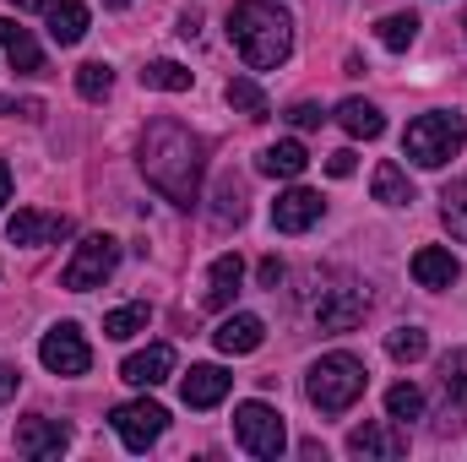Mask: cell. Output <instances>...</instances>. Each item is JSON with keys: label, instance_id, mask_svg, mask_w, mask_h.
Wrapping results in <instances>:
<instances>
[{"label": "cell", "instance_id": "6da1fadb", "mask_svg": "<svg viewBox=\"0 0 467 462\" xmlns=\"http://www.w3.org/2000/svg\"><path fill=\"white\" fill-rule=\"evenodd\" d=\"M136 158H141L147 185H152L163 202H174V207H196V202H202L207 142H202L191 125H180V120H152V125L141 131Z\"/></svg>", "mask_w": 467, "mask_h": 462}, {"label": "cell", "instance_id": "7a4b0ae2", "mask_svg": "<svg viewBox=\"0 0 467 462\" xmlns=\"http://www.w3.org/2000/svg\"><path fill=\"white\" fill-rule=\"evenodd\" d=\"M229 44L250 71H272L294 49V16L277 0H239L229 11Z\"/></svg>", "mask_w": 467, "mask_h": 462}, {"label": "cell", "instance_id": "3957f363", "mask_svg": "<svg viewBox=\"0 0 467 462\" xmlns=\"http://www.w3.org/2000/svg\"><path fill=\"white\" fill-rule=\"evenodd\" d=\"M364 386H369V370H364V359L358 353H321L316 364H310V375H305V397L321 408V414H348L353 403L364 397Z\"/></svg>", "mask_w": 467, "mask_h": 462}, {"label": "cell", "instance_id": "277c9868", "mask_svg": "<svg viewBox=\"0 0 467 462\" xmlns=\"http://www.w3.org/2000/svg\"><path fill=\"white\" fill-rule=\"evenodd\" d=\"M462 147H467V115H457V110H430V115L408 120V131H402V152L419 169H441Z\"/></svg>", "mask_w": 467, "mask_h": 462}, {"label": "cell", "instance_id": "5b68a950", "mask_svg": "<svg viewBox=\"0 0 467 462\" xmlns=\"http://www.w3.org/2000/svg\"><path fill=\"white\" fill-rule=\"evenodd\" d=\"M115 267H119V239L115 234H88V239L71 250V261H66V272H60V289L88 294V289H99Z\"/></svg>", "mask_w": 467, "mask_h": 462}, {"label": "cell", "instance_id": "8992f818", "mask_svg": "<svg viewBox=\"0 0 467 462\" xmlns=\"http://www.w3.org/2000/svg\"><path fill=\"white\" fill-rule=\"evenodd\" d=\"M234 436L250 457H283L288 446V430H283V414L266 408V403H239L234 408Z\"/></svg>", "mask_w": 467, "mask_h": 462}, {"label": "cell", "instance_id": "52a82bcc", "mask_svg": "<svg viewBox=\"0 0 467 462\" xmlns=\"http://www.w3.org/2000/svg\"><path fill=\"white\" fill-rule=\"evenodd\" d=\"M38 359H44L49 375H88V370H93V348H88V338H82L77 321L49 327L44 343H38Z\"/></svg>", "mask_w": 467, "mask_h": 462}, {"label": "cell", "instance_id": "ba28073f", "mask_svg": "<svg viewBox=\"0 0 467 462\" xmlns=\"http://www.w3.org/2000/svg\"><path fill=\"white\" fill-rule=\"evenodd\" d=\"M109 425H115V436L130 446V452H147V446L169 430V414H163L158 403L141 397V403H119L115 414H109Z\"/></svg>", "mask_w": 467, "mask_h": 462}, {"label": "cell", "instance_id": "9c48e42d", "mask_svg": "<svg viewBox=\"0 0 467 462\" xmlns=\"http://www.w3.org/2000/svg\"><path fill=\"white\" fill-rule=\"evenodd\" d=\"M441 392H446V419L435 425L441 436H457L467 419V348H451L446 359H441Z\"/></svg>", "mask_w": 467, "mask_h": 462}, {"label": "cell", "instance_id": "30bf717a", "mask_svg": "<svg viewBox=\"0 0 467 462\" xmlns=\"http://www.w3.org/2000/svg\"><path fill=\"white\" fill-rule=\"evenodd\" d=\"M321 213H327V202H321L316 191H305V185H294V191H283V196L272 202L277 234H305L310 224H321Z\"/></svg>", "mask_w": 467, "mask_h": 462}, {"label": "cell", "instance_id": "8fae6325", "mask_svg": "<svg viewBox=\"0 0 467 462\" xmlns=\"http://www.w3.org/2000/svg\"><path fill=\"white\" fill-rule=\"evenodd\" d=\"M66 446H71V430H66L60 419L33 414V419L16 425V452H22V457H60Z\"/></svg>", "mask_w": 467, "mask_h": 462}, {"label": "cell", "instance_id": "7c38bea8", "mask_svg": "<svg viewBox=\"0 0 467 462\" xmlns=\"http://www.w3.org/2000/svg\"><path fill=\"white\" fill-rule=\"evenodd\" d=\"M71 234V218L66 213H38V207H22L11 224H5V239L11 245H55Z\"/></svg>", "mask_w": 467, "mask_h": 462}, {"label": "cell", "instance_id": "4fadbf2b", "mask_svg": "<svg viewBox=\"0 0 467 462\" xmlns=\"http://www.w3.org/2000/svg\"><path fill=\"white\" fill-rule=\"evenodd\" d=\"M348 452L353 457H402L408 452V436L397 430V419L391 425H380V419H369V425H353L348 430Z\"/></svg>", "mask_w": 467, "mask_h": 462}, {"label": "cell", "instance_id": "5bb4252c", "mask_svg": "<svg viewBox=\"0 0 467 462\" xmlns=\"http://www.w3.org/2000/svg\"><path fill=\"white\" fill-rule=\"evenodd\" d=\"M234 375L223 364H191V375L180 381V397H185V408H218L223 397H229Z\"/></svg>", "mask_w": 467, "mask_h": 462}, {"label": "cell", "instance_id": "9a60e30c", "mask_svg": "<svg viewBox=\"0 0 467 462\" xmlns=\"http://www.w3.org/2000/svg\"><path fill=\"white\" fill-rule=\"evenodd\" d=\"M364 310H369L364 289H332V294L316 305V321H321V332H353V327L364 321Z\"/></svg>", "mask_w": 467, "mask_h": 462}, {"label": "cell", "instance_id": "2e32d148", "mask_svg": "<svg viewBox=\"0 0 467 462\" xmlns=\"http://www.w3.org/2000/svg\"><path fill=\"white\" fill-rule=\"evenodd\" d=\"M0 49L11 60V71H22V77H38L44 71V49H38V38L16 16H0Z\"/></svg>", "mask_w": 467, "mask_h": 462}, {"label": "cell", "instance_id": "e0dca14e", "mask_svg": "<svg viewBox=\"0 0 467 462\" xmlns=\"http://www.w3.org/2000/svg\"><path fill=\"white\" fill-rule=\"evenodd\" d=\"M457 278H462V261H457L446 245L413 250V283H419V289H451Z\"/></svg>", "mask_w": 467, "mask_h": 462}, {"label": "cell", "instance_id": "ac0fdd59", "mask_svg": "<svg viewBox=\"0 0 467 462\" xmlns=\"http://www.w3.org/2000/svg\"><path fill=\"white\" fill-rule=\"evenodd\" d=\"M169 375H174V348L169 343L141 348V353H130V359L119 364V381H130V386H158V381H169Z\"/></svg>", "mask_w": 467, "mask_h": 462}, {"label": "cell", "instance_id": "d6986e66", "mask_svg": "<svg viewBox=\"0 0 467 462\" xmlns=\"http://www.w3.org/2000/svg\"><path fill=\"white\" fill-rule=\"evenodd\" d=\"M213 343L223 348V353H255V348L266 343V321L250 316V310H239V316H229V321L213 332Z\"/></svg>", "mask_w": 467, "mask_h": 462}, {"label": "cell", "instance_id": "ffe728a7", "mask_svg": "<svg viewBox=\"0 0 467 462\" xmlns=\"http://www.w3.org/2000/svg\"><path fill=\"white\" fill-rule=\"evenodd\" d=\"M239 283H244V261H239V250L218 256L213 272H207V310H229L234 294H239Z\"/></svg>", "mask_w": 467, "mask_h": 462}, {"label": "cell", "instance_id": "44dd1931", "mask_svg": "<svg viewBox=\"0 0 467 462\" xmlns=\"http://www.w3.org/2000/svg\"><path fill=\"white\" fill-rule=\"evenodd\" d=\"M261 174H272V180H299L305 169H310V152H305V142H272V147H261Z\"/></svg>", "mask_w": 467, "mask_h": 462}, {"label": "cell", "instance_id": "7402d4cb", "mask_svg": "<svg viewBox=\"0 0 467 462\" xmlns=\"http://www.w3.org/2000/svg\"><path fill=\"white\" fill-rule=\"evenodd\" d=\"M49 38H55L60 49L82 44V38H88V5H82V0H55V5H49Z\"/></svg>", "mask_w": 467, "mask_h": 462}, {"label": "cell", "instance_id": "603a6c76", "mask_svg": "<svg viewBox=\"0 0 467 462\" xmlns=\"http://www.w3.org/2000/svg\"><path fill=\"white\" fill-rule=\"evenodd\" d=\"M337 125H343L348 136H364V142H375V136L386 131V120H380V110H375L369 99H343V104H337Z\"/></svg>", "mask_w": 467, "mask_h": 462}, {"label": "cell", "instance_id": "cb8c5ba5", "mask_svg": "<svg viewBox=\"0 0 467 462\" xmlns=\"http://www.w3.org/2000/svg\"><path fill=\"white\" fill-rule=\"evenodd\" d=\"M244 213H250V191H244V180H239V174H223V180H218L213 218H218V224H244Z\"/></svg>", "mask_w": 467, "mask_h": 462}, {"label": "cell", "instance_id": "d4e9b609", "mask_svg": "<svg viewBox=\"0 0 467 462\" xmlns=\"http://www.w3.org/2000/svg\"><path fill=\"white\" fill-rule=\"evenodd\" d=\"M375 38H380L391 55H402V49L419 38V11H391V16H380V22H375Z\"/></svg>", "mask_w": 467, "mask_h": 462}, {"label": "cell", "instance_id": "484cf974", "mask_svg": "<svg viewBox=\"0 0 467 462\" xmlns=\"http://www.w3.org/2000/svg\"><path fill=\"white\" fill-rule=\"evenodd\" d=\"M141 88H152V93H191V71L180 60H152V66H141Z\"/></svg>", "mask_w": 467, "mask_h": 462}, {"label": "cell", "instance_id": "4316f807", "mask_svg": "<svg viewBox=\"0 0 467 462\" xmlns=\"http://www.w3.org/2000/svg\"><path fill=\"white\" fill-rule=\"evenodd\" d=\"M369 185H375V202H386V207H408V202H413V180H408L397 163H380Z\"/></svg>", "mask_w": 467, "mask_h": 462}, {"label": "cell", "instance_id": "83f0119b", "mask_svg": "<svg viewBox=\"0 0 467 462\" xmlns=\"http://www.w3.org/2000/svg\"><path fill=\"white\" fill-rule=\"evenodd\" d=\"M223 99H229V110H234V115H244V120H266V115H272V104H266V93H261V88H255L250 77H234V82H229V93H223Z\"/></svg>", "mask_w": 467, "mask_h": 462}, {"label": "cell", "instance_id": "f1b7e54d", "mask_svg": "<svg viewBox=\"0 0 467 462\" xmlns=\"http://www.w3.org/2000/svg\"><path fill=\"white\" fill-rule=\"evenodd\" d=\"M441 224H446L451 239H462L467 245V180H457V185L441 191Z\"/></svg>", "mask_w": 467, "mask_h": 462}, {"label": "cell", "instance_id": "f546056e", "mask_svg": "<svg viewBox=\"0 0 467 462\" xmlns=\"http://www.w3.org/2000/svg\"><path fill=\"white\" fill-rule=\"evenodd\" d=\"M147 321H152V310H147V305H119V310H109V316H104V338L125 343V338L147 332Z\"/></svg>", "mask_w": 467, "mask_h": 462}, {"label": "cell", "instance_id": "4dcf8cb0", "mask_svg": "<svg viewBox=\"0 0 467 462\" xmlns=\"http://www.w3.org/2000/svg\"><path fill=\"white\" fill-rule=\"evenodd\" d=\"M109 88H115V71H109L104 60H88V66H77V93H82L88 104H104V99H109Z\"/></svg>", "mask_w": 467, "mask_h": 462}, {"label": "cell", "instance_id": "1f68e13d", "mask_svg": "<svg viewBox=\"0 0 467 462\" xmlns=\"http://www.w3.org/2000/svg\"><path fill=\"white\" fill-rule=\"evenodd\" d=\"M386 414H391L397 425H408V419H424V392H419L413 381H397V386L386 392Z\"/></svg>", "mask_w": 467, "mask_h": 462}, {"label": "cell", "instance_id": "d6a6232c", "mask_svg": "<svg viewBox=\"0 0 467 462\" xmlns=\"http://www.w3.org/2000/svg\"><path fill=\"white\" fill-rule=\"evenodd\" d=\"M386 353H391L397 364H413V359L430 353V332H424V327H397V332L386 338Z\"/></svg>", "mask_w": 467, "mask_h": 462}, {"label": "cell", "instance_id": "836d02e7", "mask_svg": "<svg viewBox=\"0 0 467 462\" xmlns=\"http://www.w3.org/2000/svg\"><path fill=\"white\" fill-rule=\"evenodd\" d=\"M283 120H288V125H299V131H316V125L327 120V110H321V104H310V99H299V104H288V110H283Z\"/></svg>", "mask_w": 467, "mask_h": 462}, {"label": "cell", "instance_id": "e575fe53", "mask_svg": "<svg viewBox=\"0 0 467 462\" xmlns=\"http://www.w3.org/2000/svg\"><path fill=\"white\" fill-rule=\"evenodd\" d=\"M0 115H11V120H38V115H44V104H38V99H0Z\"/></svg>", "mask_w": 467, "mask_h": 462}, {"label": "cell", "instance_id": "d590c367", "mask_svg": "<svg viewBox=\"0 0 467 462\" xmlns=\"http://www.w3.org/2000/svg\"><path fill=\"white\" fill-rule=\"evenodd\" d=\"M353 169H358V158H353L348 147H343V152H332V158H327V174H332V180H348Z\"/></svg>", "mask_w": 467, "mask_h": 462}, {"label": "cell", "instance_id": "8d00e7d4", "mask_svg": "<svg viewBox=\"0 0 467 462\" xmlns=\"http://www.w3.org/2000/svg\"><path fill=\"white\" fill-rule=\"evenodd\" d=\"M255 278H261V289H277V283H283V261H277V256H266V261L255 267Z\"/></svg>", "mask_w": 467, "mask_h": 462}, {"label": "cell", "instance_id": "74e56055", "mask_svg": "<svg viewBox=\"0 0 467 462\" xmlns=\"http://www.w3.org/2000/svg\"><path fill=\"white\" fill-rule=\"evenodd\" d=\"M16 386H22V370L16 364H0V397H11Z\"/></svg>", "mask_w": 467, "mask_h": 462}, {"label": "cell", "instance_id": "f35d334b", "mask_svg": "<svg viewBox=\"0 0 467 462\" xmlns=\"http://www.w3.org/2000/svg\"><path fill=\"white\" fill-rule=\"evenodd\" d=\"M11 5H16V11H49L55 0H11Z\"/></svg>", "mask_w": 467, "mask_h": 462}, {"label": "cell", "instance_id": "ab89813d", "mask_svg": "<svg viewBox=\"0 0 467 462\" xmlns=\"http://www.w3.org/2000/svg\"><path fill=\"white\" fill-rule=\"evenodd\" d=\"M5 202H11V169L0 163V207H5Z\"/></svg>", "mask_w": 467, "mask_h": 462}, {"label": "cell", "instance_id": "60d3db41", "mask_svg": "<svg viewBox=\"0 0 467 462\" xmlns=\"http://www.w3.org/2000/svg\"><path fill=\"white\" fill-rule=\"evenodd\" d=\"M104 5H109V11H119V5H130V0H104Z\"/></svg>", "mask_w": 467, "mask_h": 462}, {"label": "cell", "instance_id": "b9f144b4", "mask_svg": "<svg viewBox=\"0 0 467 462\" xmlns=\"http://www.w3.org/2000/svg\"><path fill=\"white\" fill-rule=\"evenodd\" d=\"M462 27H467V16H462Z\"/></svg>", "mask_w": 467, "mask_h": 462}]
</instances>
